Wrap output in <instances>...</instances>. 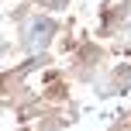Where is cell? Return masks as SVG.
I'll list each match as a JSON object with an SVG mask.
<instances>
[{"label":"cell","instance_id":"obj_1","mask_svg":"<svg viewBox=\"0 0 131 131\" xmlns=\"http://www.w3.org/2000/svg\"><path fill=\"white\" fill-rule=\"evenodd\" d=\"M52 31H55L52 21H38V24H31V31H28V45H31V48H45V41H48Z\"/></svg>","mask_w":131,"mask_h":131}]
</instances>
